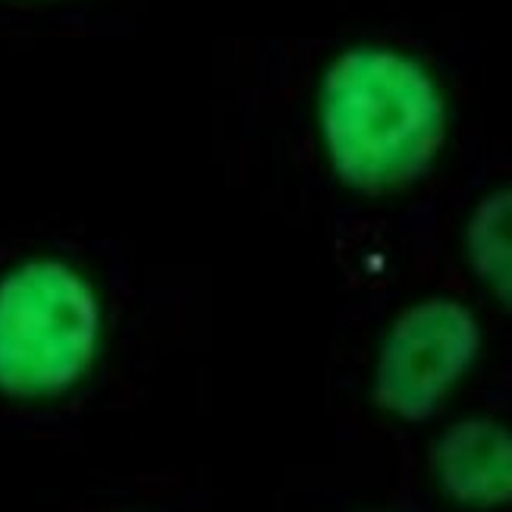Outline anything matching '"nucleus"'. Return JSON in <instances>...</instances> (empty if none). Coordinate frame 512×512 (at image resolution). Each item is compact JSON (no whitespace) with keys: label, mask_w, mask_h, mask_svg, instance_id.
<instances>
[{"label":"nucleus","mask_w":512,"mask_h":512,"mask_svg":"<svg viewBox=\"0 0 512 512\" xmlns=\"http://www.w3.org/2000/svg\"><path fill=\"white\" fill-rule=\"evenodd\" d=\"M333 173L365 195H390L425 176L443 145L447 110L418 60L377 44L330 63L318 95Z\"/></svg>","instance_id":"nucleus-1"},{"label":"nucleus","mask_w":512,"mask_h":512,"mask_svg":"<svg viewBox=\"0 0 512 512\" xmlns=\"http://www.w3.org/2000/svg\"><path fill=\"white\" fill-rule=\"evenodd\" d=\"M104 337L98 289L76 264L35 255L0 274V396L57 399L92 371Z\"/></svg>","instance_id":"nucleus-2"},{"label":"nucleus","mask_w":512,"mask_h":512,"mask_svg":"<svg viewBox=\"0 0 512 512\" xmlns=\"http://www.w3.org/2000/svg\"><path fill=\"white\" fill-rule=\"evenodd\" d=\"M481 352L475 311L453 296L406 305L387 327L374 362V403L387 415L428 421Z\"/></svg>","instance_id":"nucleus-3"},{"label":"nucleus","mask_w":512,"mask_h":512,"mask_svg":"<svg viewBox=\"0 0 512 512\" xmlns=\"http://www.w3.org/2000/svg\"><path fill=\"white\" fill-rule=\"evenodd\" d=\"M440 494L462 509L512 506V428L497 418H459L431 450Z\"/></svg>","instance_id":"nucleus-4"},{"label":"nucleus","mask_w":512,"mask_h":512,"mask_svg":"<svg viewBox=\"0 0 512 512\" xmlns=\"http://www.w3.org/2000/svg\"><path fill=\"white\" fill-rule=\"evenodd\" d=\"M465 261L481 286L512 311V186L487 192L465 224Z\"/></svg>","instance_id":"nucleus-5"}]
</instances>
